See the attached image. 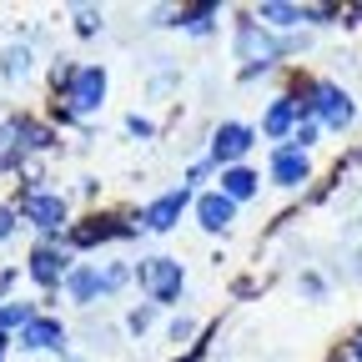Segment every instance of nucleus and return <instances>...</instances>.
<instances>
[{
  "mask_svg": "<svg viewBox=\"0 0 362 362\" xmlns=\"http://www.w3.org/2000/svg\"><path fill=\"white\" fill-rule=\"evenodd\" d=\"M106 66H56V90L76 121L106 106Z\"/></svg>",
  "mask_w": 362,
  "mask_h": 362,
  "instance_id": "obj_1",
  "label": "nucleus"
},
{
  "mask_svg": "<svg viewBox=\"0 0 362 362\" xmlns=\"http://www.w3.org/2000/svg\"><path fill=\"white\" fill-rule=\"evenodd\" d=\"M232 45H237V61H242V81H257V76H267L272 66L282 61V51L287 45L272 35L262 21H252V16H242L237 21V35H232Z\"/></svg>",
  "mask_w": 362,
  "mask_h": 362,
  "instance_id": "obj_2",
  "label": "nucleus"
},
{
  "mask_svg": "<svg viewBox=\"0 0 362 362\" xmlns=\"http://www.w3.org/2000/svg\"><path fill=\"white\" fill-rule=\"evenodd\" d=\"M131 277L141 282L151 307H171V302H181V292H187V267L176 257H141L131 267Z\"/></svg>",
  "mask_w": 362,
  "mask_h": 362,
  "instance_id": "obj_3",
  "label": "nucleus"
},
{
  "mask_svg": "<svg viewBox=\"0 0 362 362\" xmlns=\"http://www.w3.org/2000/svg\"><path fill=\"white\" fill-rule=\"evenodd\" d=\"M16 211L35 226L40 237H66V226H71L66 197H61V192H45V187H25L21 202H16Z\"/></svg>",
  "mask_w": 362,
  "mask_h": 362,
  "instance_id": "obj_4",
  "label": "nucleus"
},
{
  "mask_svg": "<svg viewBox=\"0 0 362 362\" xmlns=\"http://www.w3.org/2000/svg\"><path fill=\"white\" fill-rule=\"evenodd\" d=\"M307 106H312V116H317V126H322V131H347V126L357 121V106H352V96H347L337 81H312Z\"/></svg>",
  "mask_w": 362,
  "mask_h": 362,
  "instance_id": "obj_5",
  "label": "nucleus"
},
{
  "mask_svg": "<svg viewBox=\"0 0 362 362\" xmlns=\"http://www.w3.org/2000/svg\"><path fill=\"white\" fill-rule=\"evenodd\" d=\"M71 267H76V257H71V247H61V237H40L35 252H30V262H25L30 282L45 287V292H56V287L66 282V272H71Z\"/></svg>",
  "mask_w": 362,
  "mask_h": 362,
  "instance_id": "obj_6",
  "label": "nucleus"
},
{
  "mask_svg": "<svg viewBox=\"0 0 362 362\" xmlns=\"http://www.w3.org/2000/svg\"><path fill=\"white\" fill-rule=\"evenodd\" d=\"M257 146V126H247V121H221L216 131H211V166H242V156Z\"/></svg>",
  "mask_w": 362,
  "mask_h": 362,
  "instance_id": "obj_7",
  "label": "nucleus"
},
{
  "mask_svg": "<svg viewBox=\"0 0 362 362\" xmlns=\"http://www.w3.org/2000/svg\"><path fill=\"white\" fill-rule=\"evenodd\" d=\"M197 197H192V187H176V192H166V197H156V202H146L141 206V216H136V232H171V226L181 221V211H187Z\"/></svg>",
  "mask_w": 362,
  "mask_h": 362,
  "instance_id": "obj_8",
  "label": "nucleus"
},
{
  "mask_svg": "<svg viewBox=\"0 0 362 362\" xmlns=\"http://www.w3.org/2000/svg\"><path fill=\"white\" fill-rule=\"evenodd\" d=\"M267 176L277 181L282 192H297V187H307L312 181V161H307V151H297V146H272V156H267Z\"/></svg>",
  "mask_w": 362,
  "mask_h": 362,
  "instance_id": "obj_9",
  "label": "nucleus"
},
{
  "mask_svg": "<svg viewBox=\"0 0 362 362\" xmlns=\"http://www.w3.org/2000/svg\"><path fill=\"white\" fill-rule=\"evenodd\" d=\"M136 232V221H121V216H90L81 226H66V247L81 252V247H96V242H121Z\"/></svg>",
  "mask_w": 362,
  "mask_h": 362,
  "instance_id": "obj_10",
  "label": "nucleus"
},
{
  "mask_svg": "<svg viewBox=\"0 0 362 362\" xmlns=\"http://www.w3.org/2000/svg\"><path fill=\"white\" fill-rule=\"evenodd\" d=\"M21 347L25 352H66V322L51 312H40L30 327H21Z\"/></svg>",
  "mask_w": 362,
  "mask_h": 362,
  "instance_id": "obj_11",
  "label": "nucleus"
},
{
  "mask_svg": "<svg viewBox=\"0 0 362 362\" xmlns=\"http://www.w3.org/2000/svg\"><path fill=\"white\" fill-rule=\"evenodd\" d=\"M297 121H302V106H297V96L287 90V96H277V101L267 106V116H262V136H272V141H292Z\"/></svg>",
  "mask_w": 362,
  "mask_h": 362,
  "instance_id": "obj_12",
  "label": "nucleus"
},
{
  "mask_svg": "<svg viewBox=\"0 0 362 362\" xmlns=\"http://www.w3.org/2000/svg\"><path fill=\"white\" fill-rule=\"evenodd\" d=\"M192 211H197V221H202V232H226V226L237 221V202H226L221 192H197Z\"/></svg>",
  "mask_w": 362,
  "mask_h": 362,
  "instance_id": "obj_13",
  "label": "nucleus"
},
{
  "mask_svg": "<svg viewBox=\"0 0 362 362\" xmlns=\"http://www.w3.org/2000/svg\"><path fill=\"white\" fill-rule=\"evenodd\" d=\"M66 297L76 302V307H90V302H96L101 297V277H96V262H76L71 272H66Z\"/></svg>",
  "mask_w": 362,
  "mask_h": 362,
  "instance_id": "obj_14",
  "label": "nucleus"
},
{
  "mask_svg": "<svg viewBox=\"0 0 362 362\" xmlns=\"http://www.w3.org/2000/svg\"><path fill=\"white\" fill-rule=\"evenodd\" d=\"M216 192H221L226 202H237V206H242V202H252V197L262 192V176H257V171H252L247 161H242V166H226V171H221V187H216Z\"/></svg>",
  "mask_w": 362,
  "mask_h": 362,
  "instance_id": "obj_15",
  "label": "nucleus"
},
{
  "mask_svg": "<svg viewBox=\"0 0 362 362\" xmlns=\"http://www.w3.org/2000/svg\"><path fill=\"white\" fill-rule=\"evenodd\" d=\"M252 21H262L267 30H287V25H302V6H282V0H262L252 11Z\"/></svg>",
  "mask_w": 362,
  "mask_h": 362,
  "instance_id": "obj_16",
  "label": "nucleus"
},
{
  "mask_svg": "<svg viewBox=\"0 0 362 362\" xmlns=\"http://www.w3.org/2000/svg\"><path fill=\"white\" fill-rule=\"evenodd\" d=\"M216 16H221V6H187V11H176V16H171V25L192 30V35H211Z\"/></svg>",
  "mask_w": 362,
  "mask_h": 362,
  "instance_id": "obj_17",
  "label": "nucleus"
},
{
  "mask_svg": "<svg viewBox=\"0 0 362 362\" xmlns=\"http://www.w3.org/2000/svg\"><path fill=\"white\" fill-rule=\"evenodd\" d=\"M35 317H40V307H35V302H0V332L11 337V332L30 327Z\"/></svg>",
  "mask_w": 362,
  "mask_h": 362,
  "instance_id": "obj_18",
  "label": "nucleus"
},
{
  "mask_svg": "<svg viewBox=\"0 0 362 362\" xmlns=\"http://www.w3.org/2000/svg\"><path fill=\"white\" fill-rule=\"evenodd\" d=\"M96 277H101V297H116L126 282H131V267H121V262H96Z\"/></svg>",
  "mask_w": 362,
  "mask_h": 362,
  "instance_id": "obj_19",
  "label": "nucleus"
},
{
  "mask_svg": "<svg viewBox=\"0 0 362 362\" xmlns=\"http://www.w3.org/2000/svg\"><path fill=\"white\" fill-rule=\"evenodd\" d=\"M317 136H322V126H317V116H302L287 146H297V151H312V146H317Z\"/></svg>",
  "mask_w": 362,
  "mask_h": 362,
  "instance_id": "obj_20",
  "label": "nucleus"
},
{
  "mask_svg": "<svg viewBox=\"0 0 362 362\" xmlns=\"http://www.w3.org/2000/svg\"><path fill=\"white\" fill-rule=\"evenodd\" d=\"M0 71H6L11 81L25 76V71H30V45H11V51H6V66H0Z\"/></svg>",
  "mask_w": 362,
  "mask_h": 362,
  "instance_id": "obj_21",
  "label": "nucleus"
},
{
  "mask_svg": "<svg viewBox=\"0 0 362 362\" xmlns=\"http://www.w3.org/2000/svg\"><path fill=\"white\" fill-rule=\"evenodd\" d=\"M126 131L136 136V141H151V136H156V121L141 116V111H131V116H126Z\"/></svg>",
  "mask_w": 362,
  "mask_h": 362,
  "instance_id": "obj_22",
  "label": "nucleus"
},
{
  "mask_svg": "<svg viewBox=\"0 0 362 362\" xmlns=\"http://www.w3.org/2000/svg\"><path fill=\"white\" fill-rule=\"evenodd\" d=\"M151 322H156V307H151V302H146V307H131V317H126V327H131L136 337H141Z\"/></svg>",
  "mask_w": 362,
  "mask_h": 362,
  "instance_id": "obj_23",
  "label": "nucleus"
},
{
  "mask_svg": "<svg viewBox=\"0 0 362 362\" xmlns=\"http://www.w3.org/2000/svg\"><path fill=\"white\" fill-rule=\"evenodd\" d=\"M16 226H21V211H16V206H0V242H11Z\"/></svg>",
  "mask_w": 362,
  "mask_h": 362,
  "instance_id": "obj_24",
  "label": "nucleus"
},
{
  "mask_svg": "<svg viewBox=\"0 0 362 362\" xmlns=\"http://www.w3.org/2000/svg\"><path fill=\"white\" fill-rule=\"evenodd\" d=\"M76 30L81 35H96L101 30V11H76Z\"/></svg>",
  "mask_w": 362,
  "mask_h": 362,
  "instance_id": "obj_25",
  "label": "nucleus"
},
{
  "mask_svg": "<svg viewBox=\"0 0 362 362\" xmlns=\"http://www.w3.org/2000/svg\"><path fill=\"white\" fill-rule=\"evenodd\" d=\"M197 332V322H192V317H176V322H171V342H187Z\"/></svg>",
  "mask_w": 362,
  "mask_h": 362,
  "instance_id": "obj_26",
  "label": "nucleus"
},
{
  "mask_svg": "<svg viewBox=\"0 0 362 362\" xmlns=\"http://www.w3.org/2000/svg\"><path fill=\"white\" fill-rule=\"evenodd\" d=\"M206 171H211V161H197V166L187 171V187H197V181H206Z\"/></svg>",
  "mask_w": 362,
  "mask_h": 362,
  "instance_id": "obj_27",
  "label": "nucleus"
},
{
  "mask_svg": "<svg viewBox=\"0 0 362 362\" xmlns=\"http://www.w3.org/2000/svg\"><path fill=\"white\" fill-rule=\"evenodd\" d=\"M302 292H307V297H322V277H312V272H307V277H302Z\"/></svg>",
  "mask_w": 362,
  "mask_h": 362,
  "instance_id": "obj_28",
  "label": "nucleus"
},
{
  "mask_svg": "<svg viewBox=\"0 0 362 362\" xmlns=\"http://www.w3.org/2000/svg\"><path fill=\"white\" fill-rule=\"evenodd\" d=\"M347 357H352V362H362V337H357V342L347 347Z\"/></svg>",
  "mask_w": 362,
  "mask_h": 362,
  "instance_id": "obj_29",
  "label": "nucleus"
},
{
  "mask_svg": "<svg viewBox=\"0 0 362 362\" xmlns=\"http://www.w3.org/2000/svg\"><path fill=\"white\" fill-rule=\"evenodd\" d=\"M6 352H11V342H6V332H0V362H6Z\"/></svg>",
  "mask_w": 362,
  "mask_h": 362,
  "instance_id": "obj_30",
  "label": "nucleus"
},
{
  "mask_svg": "<svg viewBox=\"0 0 362 362\" xmlns=\"http://www.w3.org/2000/svg\"><path fill=\"white\" fill-rule=\"evenodd\" d=\"M197 357H202V352H187V357H176V362H197Z\"/></svg>",
  "mask_w": 362,
  "mask_h": 362,
  "instance_id": "obj_31",
  "label": "nucleus"
}]
</instances>
